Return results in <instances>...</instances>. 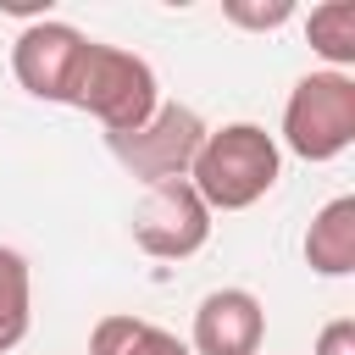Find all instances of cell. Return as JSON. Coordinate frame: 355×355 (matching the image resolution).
Returning <instances> with one entry per match:
<instances>
[{"label": "cell", "mask_w": 355, "mask_h": 355, "mask_svg": "<svg viewBox=\"0 0 355 355\" xmlns=\"http://www.w3.org/2000/svg\"><path fill=\"white\" fill-rule=\"evenodd\" d=\"M277 172H283V150L261 122H222L205 133L189 166V183L216 216V211H250L255 200H266L277 189Z\"/></svg>", "instance_id": "6da1fadb"}, {"label": "cell", "mask_w": 355, "mask_h": 355, "mask_svg": "<svg viewBox=\"0 0 355 355\" xmlns=\"http://www.w3.org/2000/svg\"><path fill=\"white\" fill-rule=\"evenodd\" d=\"M67 105L89 111V116L105 128V139H111V133H133L139 122L155 116V105H161V83H155V67H150L144 55H133V50H122V44H100V39H89Z\"/></svg>", "instance_id": "7a4b0ae2"}, {"label": "cell", "mask_w": 355, "mask_h": 355, "mask_svg": "<svg viewBox=\"0 0 355 355\" xmlns=\"http://www.w3.org/2000/svg\"><path fill=\"white\" fill-rule=\"evenodd\" d=\"M283 144L300 161H333L355 144V78L349 72H305L283 105Z\"/></svg>", "instance_id": "3957f363"}, {"label": "cell", "mask_w": 355, "mask_h": 355, "mask_svg": "<svg viewBox=\"0 0 355 355\" xmlns=\"http://www.w3.org/2000/svg\"><path fill=\"white\" fill-rule=\"evenodd\" d=\"M205 116L194 105H178V100H161L150 122H139L133 133H111V155L150 189V183H172V178H189L200 144H205Z\"/></svg>", "instance_id": "277c9868"}, {"label": "cell", "mask_w": 355, "mask_h": 355, "mask_svg": "<svg viewBox=\"0 0 355 355\" xmlns=\"http://www.w3.org/2000/svg\"><path fill=\"white\" fill-rule=\"evenodd\" d=\"M211 239V211L205 200L194 194L189 178H172V183H150L133 205V244L155 261H189L200 255Z\"/></svg>", "instance_id": "5b68a950"}, {"label": "cell", "mask_w": 355, "mask_h": 355, "mask_svg": "<svg viewBox=\"0 0 355 355\" xmlns=\"http://www.w3.org/2000/svg\"><path fill=\"white\" fill-rule=\"evenodd\" d=\"M83 50H89L83 28H72L61 17H33L11 44V72L33 100L67 105L72 83H78V67H83Z\"/></svg>", "instance_id": "8992f818"}, {"label": "cell", "mask_w": 355, "mask_h": 355, "mask_svg": "<svg viewBox=\"0 0 355 355\" xmlns=\"http://www.w3.org/2000/svg\"><path fill=\"white\" fill-rule=\"evenodd\" d=\"M266 344V311L250 288H211L194 305L189 355H261Z\"/></svg>", "instance_id": "52a82bcc"}, {"label": "cell", "mask_w": 355, "mask_h": 355, "mask_svg": "<svg viewBox=\"0 0 355 355\" xmlns=\"http://www.w3.org/2000/svg\"><path fill=\"white\" fill-rule=\"evenodd\" d=\"M305 266L322 272V277H349L355 272V194H338L311 216Z\"/></svg>", "instance_id": "ba28073f"}, {"label": "cell", "mask_w": 355, "mask_h": 355, "mask_svg": "<svg viewBox=\"0 0 355 355\" xmlns=\"http://www.w3.org/2000/svg\"><path fill=\"white\" fill-rule=\"evenodd\" d=\"M89 355H189V344H183L178 333L144 322V316H122V311H111V316L94 322V333H89Z\"/></svg>", "instance_id": "9c48e42d"}, {"label": "cell", "mask_w": 355, "mask_h": 355, "mask_svg": "<svg viewBox=\"0 0 355 355\" xmlns=\"http://www.w3.org/2000/svg\"><path fill=\"white\" fill-rule=\"evenodd\" d=\"M28 322H33V272L22 250L0 244V355L28 338Z\"/></svg>", "instance_id": "30bf717a"}, {"label": "cell", "mask_w": 355, "mask_h": 355, "mask_svg": "<svg viewBox=\"0 0 355 355\" xmlns=\"http://www.w3.org/2000/svg\"><path fill=\"white\" fill-rule=\"evenodd\" d=\"M305 39L311 50L327 61V72H344L355 67V6L349 0H327L305 17Z\"/></svg>", "instance_id": "8fae6325"}, {"label": "cell", "mask_w": 355, "mask_h": 355, "mask_svg": "<svg viewBox=\"0 0 355 355\" xmlns=\"http://www.w3.org/2000/svg\"><path fill=\"white\" fill-rule=\"evenodd\" d=\"M222 17L227 22H239V28H255V33H266V28H283L288 17H294V0H227L222 6Z\"/></svg>", "instance_id": "7c38bea8"}, {"label": "cell", "mask_w": 355, "mask_h": 355, "mask_svg": "<svg viewBox=\"0 0 355 355\" xmlns=\"http://www.w3.org/2000/svg\"><path fill=\"white\" fill-rule=\"evenodd\" d=\"M311 355H355V322L349 316H333L322 333H316V349Z\"/></svg>", "instance_id": "4fadbf2b"}]
</instances>
